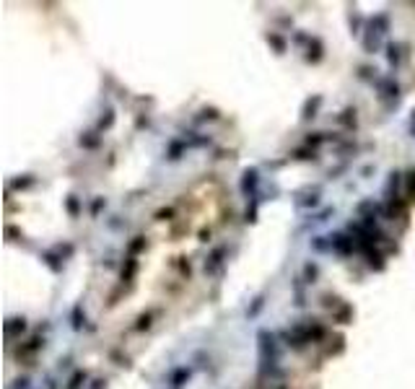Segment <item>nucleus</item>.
<instances>
[{
    "label": "nucleus",
    "mask_w": 415,
    "mask_h": 389,
    "mask_svg": "<svg viewBox=\"0 0 415 389\" xmlns=\"http://www.w3.org/2000/svg\"><path fill=\"white\" fill-rule=\"evenodd\" d=\"M257 342H260V361H278L280 348H278V337L267 330L257 332Z\"/></svg>",
    "instance_id": "nucleus-1"
},
{
    "label": "nucleus",
    "mask_w": 415,
    "mask_h": 389,
    "mask_svg": "<svg viewBox=\"0 0 415 389\" xmlns=\"http://www.w3.org/2000/svg\"><path fill=\"white\" fill-rule=\"evenodd\" d=\"M257 187H260V169L257 166H249L241 171V182H239V189L246 200H255L257 198Z\"/></svg>",
    "instance_id": "nucleus-2"
},
{
    "label": "nucleus",
    "mask_w": 415,
    "mask_h": 389,
    "mask_svg": "<svg viewBox=\"0 0 415 389\" xmlns=\"http://www.w3.org/2000/svg\"><path fill=\"white\" fill-rule=\"evenodd\" d=\"M329 244H332V252L340 254V257H348V254L358 252V249H356V239L348 236V233H332V236H329Z\"/></svg>",
    "instance_id": "nucleus-3"
},
{
    "label": "nucleus",
    "mask_w": 415,
    "mask_h": 389,
    "mask_svg": "<svg viewBox=\"0 0 415 389\" xmlns=\"http://www.w3.org/2000/svg\"><path fill=\"white\" fill-rule=\"evenodd\" d=\"M377 91H379V96L382 99H400V83L395 81V75H384V78H377Z\"/></svg>",
    "instance_id": "nucleus-4"
},
{
    "label": "nucleus",
    "mask_w": 415,
    "mask_h": 389,
    "mask_svg": "<svg viewBox=\"0 0 415 389\" xmlns=\"http://www.w3.org/2000/svg\"><path fill=\"white\" fill-rule=\"evenodd\" d=\"M223 257H226V247H216V249L211 252V257L205 260V265H202L205 275H213V272H218V270L223 267Z\"/></svg>",
    "instance_id": "nucleus-5"
},
{
    "label": "nucleus",
    "mask_w": 415,
    "mask_h": 389,
    "mask_svg": "<svg viewBox=\"0 0 415 389\" xmlns=\"http://www.w3.org/2000/svg\"><path fill=\"white\" fill-rule=\"evenodd\" d=\"M379 47H382V34L374 29V26H366V34H363V50L368 52V55H374V52H379Z\"/></svg>",
    "instance_id": "nucleus-6"
},
{
    "label": "nucleus",
    "mask_w": 415,
    "mask_h": 389,
    "mask_svg": "<svg viewBox=\"0 0 415 389\" xmlns=\"http://www.w3.org/2000/svg\"><path fill=\"white\" fill-rule=\"evenodd\" d=\"M405 45H400V42H387V60H389V65L392 68H400L402 65V60H405Z\"/></svg>",
    "instance_id": "nucleus-7"
},
{
    "label": "nucleus",
    "mask_w": 415,
    "mask_h": 389,
    "mask_svg": "<svg viewBox=\"0 0 415 389\" xmlns=\"http://www.w3.org/2000/svg\"><path fill=\"white\" fill-rule=\"evenodd\" d=\"M192 376V371L187 366H177L169 374V389H182V384H187V379Z\"/></svg>",
    "instance_id": "nucleus-8"
},
{
    "label": "nucleus",
    "mask_w": 415,
    "mask_h": 389,
    "mask_svg": "<svg viewBox=\"0 0 415 389\" xmlns=\"http://www.w3.org/2000/svg\"><path fill=\"white\" fill-rule=\"evenodd\" d=\"M400 184H402V174H400V171H392V174H389V182H387V187H384V198H387V200H395V198H397Z\"/></svg>",
    "instance_id": "nucleus-9"
},
{
    "label": "nucleus",
    "mask_w": 415,
    "mask_h": 389,
    "mask_svg": "<svg viewBox=\"0 0 415 389\" xmlns=\"http://www.w3.org/2000/svg\"><path fill=\"white\" fill-rule=\"evenodd\" d=\"M24 330H26V319H24V317H13V319L6 322V335H8V337H16V335H21Z\"/></svg>",
    "instance_id": "nucleus-10"
},
{
    "label": "nucleus",
    "mask_w": 415,
    "mask_h": 389,
    "mask_svg": "<svg viewBox=\"0 0 415 389\" xmlns=\"http://www.w3.org/2000/svg\"><path fill=\"white\" fill-rule=\"evenodd\" d=\"M184 148H187V140H182V138L172 140V143H169V150H166V156H169V161H179Z\"/></svg>",
    "instance_id": "nucleus-11"
},
{
    "label": "nucleus",
    "mask_w": 415,
    "mask_h": 389,
    "mask_svg": "<svg viewBox=\"0 0 415 389\" xmlns=\"http://www.w3.org/2000/svg\"><path fill=\"white\" fill-rule=\"evenodd\" d=\"M363 254H366V260H368V267H371V270H384V257H382V252H377V249L371 247V249H366Z\"/></svg>",
    "instance_id": "nucleus-12"
},
{
    "label": "nucleus",
    "mask_w": 415,
    "mask_h": 389,
    "mask_svg": "<svg viewBox=\"0 0 415 389\" xmlns=\"http://www.w3.org/2000/svg\"><path fill=\"white\" fill-rule=\"evenodd\" d=\"M368 26H374V29H377V31H379V34L384 36V34L389 31V16H387V13H379V16H374V18L368 21Z\"/></svg>",
    "instance_id": "nucleus-13"
},
{
    "label": "nucleus",
    "mask_w": 415,
    "mask_h": 389,
    "mask_svg": "<svg viewBox=\"0 0 415 389\" xmlns=\"http://www.w3.org/2000/svg\"><path fill=\"white\" fill-rule=\"evenodd\" d=\"M89 379V374L83 371V369H78V371H73V376L68 379V384H65V389H80L83 386V381Z\"/></svg>",
    "instance_id": "nucleus-14"
},
{
    "label": "nucleus",
    "mask_w": 415,
    "mask_h": 389,
    "mask_svg": "<svg viewBox=\"0 0 415 389\" xmlns=\"http://www.w3.org/2000/svg\"><path fill=\"white\" fill-rule=\"evenodd\" d=\"M309 247L314 252H332V244H329V236H312Z\"/></svg>",
    "instance_id": "nucleus-15"
},
{
    "label": "nucleus",
    "mask_w": 415,
    "mask_h": 389,
    "mask_svg": "<svg viewBox=\"0 0 415 389\" xmlns=\"http://www.w3.org/2000/svg\"><path fill=\"white\" fill-rule=\"evenodd\" d=\"M319 104H322V96L317 94L314 99H309L306 104H304V112H301V120H309V117H314V112L319 109Z\"/></svg>",
    "instance_id": "nucleus-16"
},
{
    "label": "nucleus",
    "mask_w": 415,
    "mask_h": 389,
    "mask_svg": "<svg viewBox=\"0 0 415 389\" xmlns=\"http://www.w3.org/2000/svg\"><path fill=\"white\" fill-rule=\"evenodd\" d=\"M135 270H138V260L128 254V262H125V267H122V280H133Z\"/></svg>",
    "instance_id": "nucleus-17"
},
{
    "label": "nucleus",
    "mask_w": 415,
    "mask_h": 389,
    "mask_svg": "<svg viewBox=\"0 0 415 389\" xmlns=\"http://www.w3.org/2000/svg\"><path fill=\"white\" fill-rule=\"evenodd\" d=\"M317 278H319V267H317V262H306V265H304V278H301V280H304V283H314Z\"/></svg>",
    "instance_id": "nucleus-18"
},
{
    "label": "nucleus",
    "mask_w": 415,
    "mask_h": 389,
    "mask_svg": "<svg viewBox=\"0 0 415 389\" xmlns=\"http://www.w3.org/2000/svg\"><path fill=\"white\" fill-rule=\"evenodd\" d=\"M257 210H260V200H257V198L249 200V205H246V210H244V221H246V223H255V221H257Z\"/></svg>",
    "instance_id": "nucleus-19"
},
{
    "label": "nucleus",
    "mask_w": 415,
    "mask_h": 389,
    "mask_svg": "<svg viewBox=\"0 0 415 389\" xmlns=\"http://www.w3.org/2000/svg\"><path fill=\"white\" fill-rule=\"evenodd\" d=\"M83 322H86V314H83V306H73V330H83Z\"/></svg>",
    "instance_id": "nucleus-20"
},
{
    "label": "nucleus",
    "mask_w": 415,
    "mask_h": 389,
    "mask_svg": "<svg viewBox=\"0 0 415 389\" xmlns=\"http://www.w3.org/2000/svg\"><path fill=\"white\" fill-rule=\"evenodd\" d=\"M324 140H332V135H329V133H309L306 145H312V150H314V145H319V143H324Z\"/></svg>",
    "instance_id": "nucleus-21"
},
{
    "label": "nucleus",
    "mask_w": 415,
    "mask_h": 389,
    "mask_svg": "<svg viewBox=\"0 0 415 389\" xmlns=\"http://www.w3.org/2000/svg\"><path fill=\"white\" fill-rule=\"evenodd\" d=\"M143 249H146V236H133V242H130V247H128L130 257H135V254L143 252Z\"/></svg>",
    "instance_id": "nucleus-22"
},
{
    "label": "nucleus",
    "mask_w": 415,
    "mask_h": 389,
    "mask_svg": "<svg viewBox=\"0 0 415 389\" xmlns=\"http://www.w3.org/2000/svg\"><path fill=\"white\" fill-rule=\"evenodd\" d=\"M262 306H265V296H257L255 304H252V309H246V317H249V319H255V317L260 314V311H262Z\"/></svg>",
    "instance_id": "nucleus-23"
},
{
    "label": "nucleus",
    "mask_w": 415,
    "mask_h": 389,
    "mask_svg": "<svg viewBox=\"0 0 415 389\" xmlns=\"http://www.w3.org/2000/svg\"><path fill=\"white\" fill-rule=\"evenodd\" d=\"M65 208H68V213L75 218L78 213H80V203H78V198L75 194H68V200H65Z\"/></svg>",
    "instance_id": "nucleus-24"
},
{
    "label": "nucleus",
    "mask_w": 415,
    "mask_h": 389,
    "mask_svg": "<svg viewBox=\"0 0 415 389\" xmlns=\"http://www.w3.org/2000/svg\"><path fill=\"white\" fill-rule=\"evenodd\" d=\"M267 42H270L278 52H285V39H283V36H278V34H267Z\"/></svg>",
    "instance_id": "nucleus-25"
},
{
    "label": "nucleus",
    "mask_w": 415,
    "mask_h": 389,
    "mask_svg": "<svg viewBox=\"0 0 415 389\" xmlns=\"http://www.w3.org/2000/svg\"><path fill=\"white\" fill-rule=\"evenodd\" d=\"M301 278H296V283H294V291H296V306H306V296H304V286L299 283Z\"/></svg>",
    "instance_id": "nucleus-26"
},
{
    "label": "nucleus",
    "mask_w": 415,
    "mask_h": 389,
    "mask_svg": "<svg viewBox=\"0 0 415 389\" xmlns=\"http://www.w3.org/2000/svg\"><path fill=\"white\" fill-rule=\"evenodd\" d=\"M42 257H45V262H47V265H50V267H52L55 272H60V270H63V262H55V260H57L55 254H50V252H45V254H42Z\"/></svg>",
    "instance_id": "nucleus-27"
},
{
    "label": "nucleus",
    "mask_w": 415,
    "mask_h": 389,
    "mask_svg": "<svg viewBox=\"0 0 415 389\" xmlns=\"http://www.w3.org/2000/svg\"><path fill=\"white\" fill-rule=\"evenodd\" d=\"M112 122H114V112H112V109H107V117H101V120H99V130L112 127Z\"/></svg>",
    "instance_id": "nucleus-28"
},
{
    "label": "nucleus",
    "mask_w": 415,
    "mask_h": 389,
    "mask_svg": "<svg viewBox=\"0 0 415 389\" xmlns=\"http://www.w3.org/2000/svg\"><path fill=\"white\" fill-rule=\"evenodd\" d=\"M296 205H299V208H309V205H312V208H317V205H319V192H314L309 200H299Z\"/></svg>",
    "instance_id": "nucleus-29"
},
{
    "label": "nucleus",
    "mask_w": 415,
    "mask_h": 389,
    "mask_svg": "<svg viewBox=\"0 0 415 389\" xmlns=\"http://www.w3.org/2000/svg\"><path fill=\"white\" fill-rule=\"evenodd\" d=\"M34 184V177L29 174L26 179H16V182H11V187H16V189H24V187H31Z\"/></svg>",
    "instance_id": "nucleus-30"
},
{
    "label": "nucleus",
    "mask_w": 415,
    "mask_h": 389,
    "mask_svg": "<svg viewBox=\"0 0 415 389\" xmlns=\"http://www.w3.org/2000/svg\"><path fill=\"white\" fill-rule=\"evenodd\" d=\"M80 145L83 148H96L99 145V138H80Z\"/></svg>",
    "instance_id": "nucleus-31"
},
{
    "label": "nucleus",
    "mask_w": 415,
    "mask_h": 389,
    "mask_svg": "<svg viewBox=\"0 0 415 389\" xmlns=\"http://www.w3.org/2000/svg\"><path fill=\"white\" fill-rule=\"evenodd\" d=\"M101 205H104V208H107V200H101V198H99V200H96V203H94V208H91V213H94V215H96V213H99V210H101Z\"/></svg>",
    "instance_id": "nucleus-32"
},
{
    "label": "nucleus",
    "mask_w": 415,
    "mask_h": 389,
    "mask_svg": "<svg viewBox=\"0 0 415 389\" xmlns=\"http://www.w3.org/2000/svg\"><path fill=\"white\" fill-rule=\"evenodd\" d=\"M13 389H29V379L24 376V379H16V386Z\"/></svg>",
    "instance_id": "nucleus-33"
},
{
    "label": "nucleus",
    "mask_w": 415,
    "mask_h": 389,
    "mask_svg": "<svg viewBox=\"0 0 415 389\" xmlns=\"http://www.w3.org/2000/svg\"><path fill=\"white\" fill-rule=\"evenodd\" d=\"M294 156L296 159H314V153H309V150H296Z\"/></svg>",
    "instance_id": "nucleus-34"
},
{
    "label": "nucleus",
    "mask_w": 415,
    "mask_h": 389,
    "mask_svg": "<svg viewBox=\"0 0 415 389\" xmlns=\"http://www.w3.org/2000/svg\"><path fill=\"white\" fill-rule=\"evenodd\" d=\"M138 322H140V325H138V330H143V327L148 330V327H151V317H140Z\"/></svg>",
    "instance_id": "nucleus-35"
},
{
    "label": "nucleus",
    "mask_w": 415,
    "mask_h": 389,
    "mask_svg": "<svg viewBox=\"0 0 415 389\" xmlns=\"http://www.w3.org/2000/svg\"><path fill=\"white\" fill-rule=\"evenodd\" d=\"M91 389H107V379H96Z\"/></svg>",
    "instance_id": "nucleus-36"
},
{
    "label": "nucleus",
    "mask_w": 415,
    "mask_h": 389,
    "mask_svg": "<svg viewBox=\"0 0 415 389\" xmlns=\"http://www.w3.org/2000/svg\"><path fill=\"white\" fill-rule=\"evenodd\" d=\"M410 135L415 138V112H412V117H410Z\"/></svg>",
    "instance_id": "nucleus-37"
}]
</instances>
